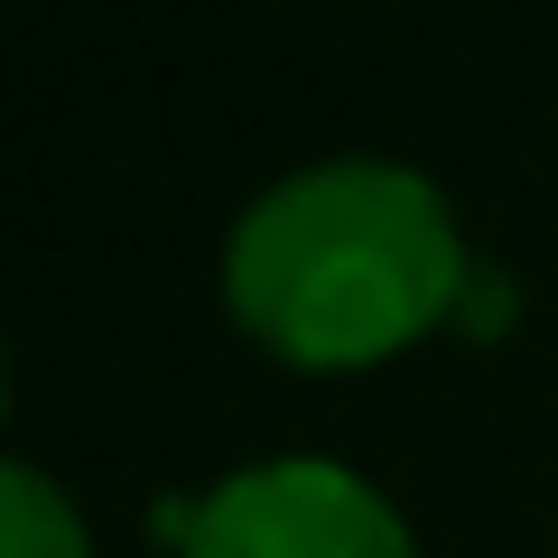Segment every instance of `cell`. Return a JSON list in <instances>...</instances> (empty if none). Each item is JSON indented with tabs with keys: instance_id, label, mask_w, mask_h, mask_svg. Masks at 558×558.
I'll return each instance as SVG.
<instances>
[{
	"instance_id": "cell-2",
	"label": "cell",
	"mask_w": 558,
	"mask_h": 558,
	"mask_svg": "<svg viewBox=\"0 0 558 558\" xmlns=\"http://www.w3.org/2000/svg\"><path fill=\"white\" fill-rule=\"evenodd\" d=\"M178 558H418L400 512L326 457L242 465L196 502Z\"/></svg>"
},
{
	"instance_id": "cell-3",
	"label": "cell",
	"mask_w": 558,
	"mask_h": 558,
	"mask_svg": "<svg viewBox=\"0 0 558 558\" xmlns=\"http://www.w3.org/2000/svg\"><path fill=\"white\" fill-rule=\"evenodd\" d=\"M0 558H94L84 512L38 465H0Z\"/></svg>"
},
{
	"instance_id": "cell-4",
	"label": "cell",
	"mask_w": 558,
	"mask_h": 558,
	"mask_svg": "<svg viewBox=\"0 0 558 558\" xmlns=\"http://www.w3.org/2000/svg\"><path fill=\"white\" fill-rule=\"evenodd\" d=\"M465 326H502V279H475L465 289Z\"/></svg>"
},
{
	"instance_id": "cell-1",
	"label": "cell",
	"mask_w": 558,
	"mask_h": 558,
	"mask_svg": "<svg viewBox=\"0 0 558 558\" xmlns=\"http://www.w3.org/2000/svg\"><path fill=\"white\" fill-rule=\"evenodd\" d=\"M465 242L447 196L391 159H326L279 178L223 242V307L299 373H363L465 317Z\"/></svg>"
}]
</instances>
